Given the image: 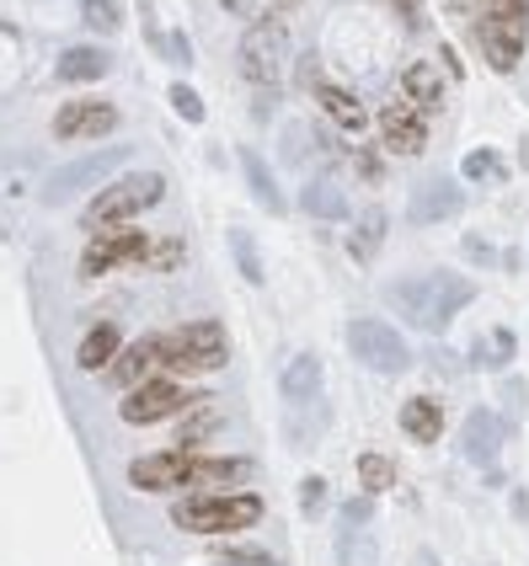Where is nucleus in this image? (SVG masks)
<instances>
[{
    "label": "nucleus",
    "mask_w": 529,
    "mask_h": 566,
    "mask_svg": "<svg viewBox=\"0 0 529 566\" xmlns=\"http://www.w3.org/2000/svg\"><path fill=\"white\" fill-rule=\"evenodd\" d=\"M145 262H150V268H177V262H182V241H150Z\"/></svg>",
    "instance_id": "nucleus-32"
},
{
    "label": "nucleus",
    "mask_w": 529,
    "mask_h": 566,
    "mask_svg": "<svg viewBox=\"0 0 529 566\" xmlns=\"http://www.w3.org/2000/svg\"><path fill=\"white\" fill-rule=\"evenodd\" d=\"M402 91H407L412 107H423V113H434V107L444 102V81H439L434 65H407V70H402Z\"/></svg>",
    "instance_id": "nucleus-20"
},
{
    "label": "nucleus",
    "mask_w": 529,
    "mask_h": 566,
    "mask_svg": "<svg viewBox=\"0 0 529 566\" xmlns=\"http://www.w3.org/2000/svg\"><path fill=\"white\" fill-rule=\"evenodd\" d=\"M166 369V337H139L113 359V385H145Z\"/></svg>",
    "instance_id": "nucleus-13"
},
{
    "label": "nucleus",
    "mask_w": 529,
    "mask_h": 566,
    "mask_svg": "<svg viewBox=\"0 0 529 566\" xmlns=\"http://www.w3.org/2000/svg\"><path fill=\"white\" fill-rule=\"evenodd\" d=\"M503 439H508V422H503L497 411H487V406H476V411L465 417V428H460V449H465V460H476V465L497 460Z\"/></svg>",
    "instance_id": "nucleus-14"
},
{
    "label": "nucleus",
    "mask_w": 529,
    "mask_h": 566,
    "mask_svg": "<svg viewBox=\"0 0 529 566\" xmlns=\"http://www.w3.org/2000/svg\"><path fill=\"white\" fill-rule=\"evenodd\" d=\"M251 471V460H209V454H188V449H171V454H145L128 465V482L139 491H171V486H225L241 482Z\"/></svg>",
    "instance_id": "nucleus-1"
},
{
    "label": "nucleus",
    "mask_w": 529,
    "mask_h": 566,
    "mask_svg": "<svg viewBox=\"0 0 529 566\" xmlns=\"http://www.w3.org/2000/svg\"><path fill=\"white\" fill-rule=\"evenodd\" d=\"M119 326L113 321H102V326H91L86 331V342H81V369H108L113 359H119Z\"/></svg>",
    "instance_id": "nucleus-23"
},
{
    "label": "nucleus",
    "mask_w": 529,
    "mask_h": 566,
    "mask_svg": "<svg viewBox=\"0 0 529 566\" xmlns=\"http://www.w3.org/2000/svg\"><path fill=\"white\" fill-rule=\"evenodd\" d=\"M316 396H322V364L316 353H300L284 369V401H316Z\"/></svg>",
    "instance_id": "nucleus-22"
},
{
    "label": "nucleus",
    "mask_w": 529,
    "mask_h": 566,
    "mask_svg": "<svg viewBox=\"0 0 529 566\" xmlns=\"http://www.w3.org/2000/svg\"><path fill=\"white\" fill-rule=\"evenodd\" d=\"M311 91H316V102H322V113H326V118H331V123H337V128H348V134H359V128H364V123H369L364 102H359L353 91H342V86H331V81H316V86H311Z\"/></svg>",
    "instance_id": "nucleus-17"
},
{
    "label": "nucleus",
    "mask_w": 529,
    "mask_h": 566,
    "mask_svg": "<svg viewBox=\"0 0 529 566\" xmlns=\"http://www.w3.org/2000/svg\"><path fill=\"white\" fill-rule=\"evenodd\" d=\"M385 241V208H364L359 214V225H353V236H348V251H353V262H369L374 251Z\"/></svg>",
    "instance_id": "nucleus-24"
},
{
    "label": "nucleus",
    "mask_w": 529,
    "mask_h": 566,
    "mask_svg": "<svg viewBox=\"0 0 529 566\" xmlns=\"http://www.w3.org/2000/svg\"><path fill=\"white\" fill-rule=\"evenodd\" d=\"M300 497H305V513L316 519V513L326 508V482H322V476H311V482L300 486Z\"/></svg>",
    "instance_id": "nucleus-33"
},
{
    "label": "nucleus",
    "mask_w": 529,
    "mask_h": 566,
    "mask_svg": "<svg viewBox=\"0 0 529 566\" xmlns=\"http://www.w3.org/2000/svg\"><path fill=\"white\" fill-rule=\"evenodd\" d=\"M391 5H396V11H402V22H407V27H423V11H417V5H412V0H391Z\"/></svg>",
    "instance_id": "nucleus-36"
},
{
    "label": "nucleus",
    "mask_w": 529,
    "mask_h": 566,
    "mask_svg": "<svg viewBox=\"0 0 529 566\" xmlns=\"http://www.w3.org/2000/svg\"><path fill=\"white\" fill-rule=\"evenodd\" d=\"M220 5H225L230 16H251V11H257V0H220Z\"/></svg>",
    "instance_id": "nucleus-38"
},
{
    "label": "nucleus",
    "mask_w": 529,
    "mask_h": 566,
    "mask_svg": "<svg viewBox=\"0 0 529 566\" xmlns=\"http://www.w3.org/2000/svg\"><path fill=\"white\" fill-rule=\"evenodd\" d=\"M369 519V497H353V502H348V524H364Z\"/></svg>",
    "instance_id": "nucleus-37"
},
{
    "label": "nucleus",
    "mask_w": 529,
    "mask_h": 566,
    "mask_svg": "<svg viewBox=\"0 0 529 566\" xmlns=\"http://www.w3.org/2000/svg\"><path fill=\"white\" fill-rule=\"evenodd\" d=\"M476 299V288L460 273H423V279H396L391 283V305L423 331H444L465 305Z\"/></svg>",
    "instance_id": "nucleus-2"
},
{
    "label": "nucleus",
    "mask_w": 529,
    "mask_h": 566,
    "mask_svg": "<svg viewBox=\"0 0 529 566\" xmlns=\"http://www.w3.org/2000/svg\"><path fill=\"white\" fill-rule=\"evenodd\" d=\"M171 107H177L188 123H204V102H199L193 86H171Z\"/></svg>",
    "instance_id": "nucleus-31"
},
{
    "label": "nucleus",
    "mask_w": 529,
    "mask_h": 566,
    "mask_svg": "<svg viewBox=\"0 0 529 566\" xmlns=\"http://www.w3.org/2000/svg\"><path fill=\"white\" fill-rule=\"evenodd\" d=\"M284 54H289V43H284V22L279 16L251 22V33L241 38V76L262 97H273L284 86Z\"/></svg>",
    "instance_id": "nucleus-6"
},
{
    "label": "nucleus",
    "mask_w": 529,
    "mask_h": 566,
    "mask_svg": "<svg viewBox=\"0 0 529 566\" xmlns=\"http://www.w3.org/2000/svg\"><path fill=\"white\" fill-rule=\"evenodd\" d=\"M241 171H246V182H251V193H257V203H262L268 214H279V208H284V193H279V182H273L268 161L246 150V156H241Z\"/></svg>",
    "instance_id": "nucleus-25"
},
{
    "label": "nucleus",
    "mask_w": 529,
    "mask_h": 566,
    "mask_svg": "<svg viewBox=\"0 0 529 566\" xmlns=\"http://www.w3.org/2000/svg\"><path fill=\"white\" fill-rule=\"evenodd\" d=\"M476 43L487 54V65L497 76H508L525 59L529 43V0H487L482 22H476Z\"/></svg>",
    "instance_id": "nucleus-3"
},
{
    "label": "nucleus",
    "mask_w": 529,
    "mask_h": 566,
    "mask_svg": "<svg viewBox=\"0 0 529 566\" xmlns=\"http://www.w3.org/2000/svg\"><path fill=\"white\" fill-rule=\"evenodd\" d=\"M402 433H407L412 444H434V439L444 433V411H439V401L412 396V401L402 406Z\"/></svg>",
    "instance_id": "nucleus-18"
},
{
    "label": "nucleus",
    "mask_w": 529,
    "mask_h": 566,
    "mask_svg": "<svg viewBox=\"0 0 529 566\" xmlns=\"http://www.w3.org/2000/svg\"><path fill=\"white\" fill-rule=\"evenodd\" d=\"M230 246H236V262H241L246 279L262 283V262H257V246H251V236H241V230H236V236H230Z\"/></svg>",
    "instance_id": "nucleus-30"
},
{
    "label": "nucleus",
    "mask_w": 529,
    "mask_h": 566,
    "mask_svg": "<svg viewBox=\"0 0 529 566\" xmlns=\"http://www.w3.org/2000/svg\"><path fill=\"white\" fill-rule=\"evenodd\" d=\"M113 70V59L102 54V48H65L59 54V81L81 86V81H102Z\"/></svg>",
    "instance_id": "nucleus-19"
},
{
    "label": "nucleus",
    "mask_w": 529,
    "mask_h": 566,
    "mask_svg": "<svg viewBox=\"0 0 529 566\" xmlns=\"http://www.w3.org/2000/svg\"><path fill=\"white\" fill-rule=\"evenodd\" d=\"M204 433H214V417H209V411H199V417H193V422L182 428V449H188V444H199Z\"/></svg>",
    "instance_id": "nucleus-34"
},
{
    "label": "nucleus",
    "mask_w": 529,
    "mask_h": 566,
    "mask_svg": "<svg viewBox=\"0 0 529 566\" xmlns=\"http://www.w3.org/2000/svg\"><path fill=\"white\" fill-rule=\"evenodd\" d=\"M150 241L145 236H134V230H113V236H102V241L86 246V273H108V268H119V262H134V257H145Z\"/></svg>",
    "instance_id": "nucleus-15"
},
{
    "label": "nucleus",
    "mask_w": 529,
    "mask_h": 566,
    "mask_svg": "<svg viewBox=\"0 0 529 566\" xmlns=\"http://www.w3.org/2000/svg\"><path fill=\"white\" fill-rule=\"evenodd\" d=\"M460 208V188L449 177H428L417 193H412V219L417 225H434V219H449Z\"/></svg>",
    "instance_id": "nucleus-16"
},
{
    "label": "nucleus",
    "mask_w": 529,
    "mask_h": 566,
    "mask_svg": "<svg viewBox=\"0 0 529 566\" xmlns=\"http://www.w3.org/2000/svg\"><path fill=\"white\" fill-rule=\"evenodd\" d=\"M161 193H166V182L156 171H128V177H119L108 193H97V203L86 208V225H91V230H113L123 219L145 214L150 203H161Z\"/></svg>",
    "instance_id": "nucleus-5"
},
{
    "label": "nucleus",
    "mask_w": 529,
    "mask_h": 566,
    "mask_svg": "<svg viewBox=\"0 0 529 566\" xmlns=\"http://www.w3.org/2000/svg\"><path fill=\"white\" fill-rule=\"evenodd\" d=\"M353 166H359V177H364V182H380V161H374L369 150H359V156H353Z\"/></svg>",
    "instance_id": "nucleus-35"
},
{
    "label": "nucleus",
    "mask_w": 529,
    "mask_h": 566,
    "mask_svg": "<svg viewBox=\"0 0 529 566\" xmlns=\"http://www.w3.org/2000/svg\"><path fill=\"white\" fill-rule=\"evenodd\" d=\"M225 359H230V342H225L220 321H193L177 337H166V374H204V369H220Z\"/></svg>",
    "instance_id": "nucleus-7"
},
{
    "label": "nucleus",
    "mask_w": 529,
    "mask_h": 566,
    "mask_svg": "<svg viewBox=\"0 0 529 566\" xmlns=\"http://www.w3.org/2000/svg\"><path fill=\"white\" fill-rule=\"evenodd\" d=\"M300 203H305V214H311V219H348V199H342V188H337L331 177L305 182Z\"/></svg>",
    "instance_id": "nucleus-21"
},
{
    "label": "nucleus",
    "mask_w": 529,
    "mask_h": 566,
    "mask_svg": "<svg viewBox=\"0 0 529 566\" xmlns=\"http://www.w3.org/2000/svg\"><path fill=\"white\" fill-rule=\"evenodd\" d=\"M514 331H492V337H482V348H476V364H487V369H503L508 359H514Z\"/></svg>",
    "instance_id": "nucleus-27"
},
{
    "label": "nucleus",
    "mask_w": 529,
    "mask_h": 566,
    "mask_svg": "<svg viewBox=\"0 0 529 566\" xmlns=\"http://www.w3.org/2000/svg\"><path fill=\"white\" fill-rule=\"evenodd\" d=\"M348 348H353V359L369 364L374 374H407L412 369V348L402 342V331H391L385 321H353L348 326Z\"/></svg>",
    "instance_id": "nucleus-8"
},
{
    "label": "nucleus",
    "mask_w": 529,
    "mask_h": 566,
    "mask_svg": "<svg viewBox=\"0 0 529 566\" xmlns=\"http://www.w3.org/2000/svg\"><path fill=\"white\" fill-rule=\"evenodd\" d=\"M119 128V107L113 102H70V107H59V118H54V134L59 139H102V134H113Z\"/></svg>",
    "instance_id": "nucleus-11"
},
{
    "label": "nucleus",
    "mask_w": 529,
    "mask_h": 566,
    "mask_svg": "<svg viewBox=\"0 0 529 566\" xmlns=\"http://www.w3.org/2000/svg\"><path fill=\"white\" fill-rule=\"evenodd\" d=\"M471 5H476V0H449V11H471Z\"/></svg>",
    "instance_id": "nucleus-39"
},
{
    "label": "nucleus",
    "mask_w": 529,
    "mask_h": 566,
    "mask_svg": "<svg viewBox=\"0 0 529 566\" xmlns=\"http://www.w3.org/2000/svg\"><path fill=\"white\" fill-rule=\"evenodd\" d=\"M171 519L177 529H193V534H236V529H251L262 519V497H236V491H225V497H188V502H177L171 508Z\"/></svg>",
    "instance_id": "nucleus-4"
},
{
    "label": "nucleus",
    "mask_w": 529,
    "mask_h": 566,
    "mask_svg": "<svg viewBox=\"0 0 529 566\" xmlns=\"http://www.w3.org/2000/svg\"><path fill=\"white\" fill-rule=\"evenodd\" d=\"M380 134H385V150H396V156H423V145H428V123H423V107L391 102V107L380 113Z\"/></svg>",
    "instance_id": "nucleus-12"
},
{
    "label": "nucleus",
    "mask_w": 529,
    "mask_h": 566,
    "mask_svg": "<svg viewBox=\"0 0 529 566\" xmlns=\"http://www.w3.org/2000/svg\"><path fill=\"white\" fill-rule=\"evenodd\" d=\"M417 566H434V556H423V562H417Z\"/></svg>",
    "instance_id": "nucleus-42"
},
{
    "label": "nucleus",
    "mask_w": 529,
    "mask_h": 566,
    "mask_svg": "<svg viewBox=\"0 0 529 566\" xmlns=\"http://www.w3.org/2000/svg\"><path fill=\"white\" fill-rule=\"evenodd\" d=\"M359 482H364V491H391L396 486V460L391 454H359Z\"/></svg>",
    "instance_id": "nucleus-26"
},
{
    "label": "nucleus",
    "mask_w": 529,
    "mask_h": 566,
    "mask_svg": "<svg viewBox=\"0 0 529 566\" xmlns=\"http://www.w3.org/2000/svg\"><path fill=\"white\" fill-rule=\"evenodd\" d=\"M119 161H128V150H97L76 166H59L48 182H43V203H70L76 193H86L91 182H102L108 171H119Z\"/></svg>",
    "instance_id": "nucleus-9"
},
{
    "label": "nucleus",
    "mask_w": 529,
    "mask_h": 566,
    "mask_svg": "<svg viewBox=\"0 0 529 566\" xmlns=\"http://www.w3.org/2000/svg\"><path fill=\"white\" fill-rule=\"evenodd\" d=\"M273 5H279V11H294V5H300V0H273Z\"/></svg>",
    "instance_id": "nucleus-41"
},
{
    "label": "nucleus",
    "mask_w": 529,
    "mask_h": 566,
    "mask_svg": "<svg viewBox=\"0 0 529 566\" xmlns=\"http://www.w3.org/2000/svg\"><path fill=\"white\" fill-rule=\"evenodd\" d=\"M182 401H188V396H182V385H177V380H166V374H156V380H145V385H134V390H128V401H123V422H134V428L161 422V417H171Z\"/></svg>",
    "instance_id": "nucleus-10"
},
{
    "label": "nucleus",
    "mask_w": 529,
    "mask_h": 566,
    "mask_svg": "<svg viewBox=\"0 0 529 566\" xmlns=\"http://www.w3.org/2000/svg\"><path fill=\"white\" fill-rule=\"evenodd\" d=\"M519 161H525V166H529V134H525V145H519Z\"/></svg>",
    "instance_id": "nucleus-40"
},
{
    "label": "nucleus",
    "mask_w": 529,
    "mask_h": 566,
    "mask_svg": "<svg viewBox=\"0 0 529 566\" xmlns=\"http://www.w3.org/2000/svg\"><path fill=\"white\" fill-rule=\"evenodd\" d=\"M81 16H86V27H91V33H119V22H123L119 0H86Z\"/></svg>",
    "instance_id": "nucleus-28"
},
{
    "label": "nucleus",
    "mask_w": 529,
    "mask_h": 566,
    "mask_svg": "<svg viewBox=\"0 0 529 566\" xmlns=\"http://www.w3.org/2000/svg\"><path fill=\"white\" fill-rule=\"evenodd\" d=\"M465 177H471V182H497V177H503V156H497V150H471V156H465Z\"/></svg>",
    "instance_id": "nucleus-29"
}]
</instances>
